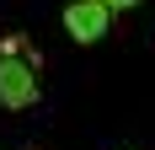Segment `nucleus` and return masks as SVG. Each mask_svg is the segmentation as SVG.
<instances>
[{
	"mask_svg": "<svg viewBox=\"0 0 155 150\" xmlns=\"http://www.w3.org/2000/svg\"><path fill=\"white\" fill-rule=\"evenodd\" d=\"M43 97V64H38V48L21 38V32H11L5 43H0V102L11 107V113H21V107H32Z\"/></svg>",
	"mask_w": 155,
	"mask_h": 150,
	"instance_id": "nucleus-1",
	"label": "nucleus"
},
{
	"mask_svg": "<svg viewBox=\"0 0 155 150\" xmlns=\"http://www.w3.org/2000/svg\"><path fill=\"white\" fill-rule=\"evenodd\" d=\"M64 27H70L75 43H102L107 27H112V5H102V0H70L64 5Z\"/></svg>",
	"mask_w": 155,
	"mask_h": 150,
	"instance_id": "nucleus-2",
	"label": "nucleus"
},
{
	"mask_svg": "<svg viewBox=\"0 0 155 150\" xmlns=\"http://www.w3.org/2000/svg\"><path fill=\"white\" fill-rule=\"evenodd\" d=\"M102 5H112V11H128V5H139V0H102Z\"/></svg>",
	"mask_w": 155,
	"mask_h": 150,
	"instance_id": "nucleus-3",
	"label": "nucleus"
}]
</instances>
